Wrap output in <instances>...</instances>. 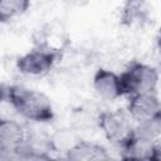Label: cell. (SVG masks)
Here are the masks:
<instances>
[{
    "mask_svg": "<svg viewBox=\"0 0 161 161\" xmlns=\"http://www.w3.org/2000/svg\"><path fill=\"white\" fill-rule=\"evenodd\" d=\"M3 98L28 121L49 122L54 118L52 102L49 97L40 91L14 84L3 89Z\"/></svg>",
    "mask_w": 161,
    "mask_h": 161,
    "instance_id": "6da1fadb",
    "label": "cell"
},
{
    "mask_svg": "<svg viewBox=\"0 0 161 161\" xmlns=\"http://www.w3.org/2000/svg\"><path fill=\"white\" fill-rule=\"evenodd\" d=\"M123 96L156 92L158 84V70L146 63L132 60L119 74Z\"/></svg>",
    "mask_w": 161,
    "mask_h": 161,
    "instance_id": "7a4b0ae2",
    "label": "cell"
},
{
    "mask_svg": "<svg viewBox=\"0 0 161 161\" xmlns=\"http://www.w3.org/2000/svg\"><path fill=\"white\" fill-rule=\"evenodd\" d=\"M98 126L106 138L122 148L135 135V121L127 111H103L98 116Z\"/></svg>",
    "mask_w": 161,
    "mask_h": 161,
    "instance_id": "3957f363",
    "label": "cell"
},
{
    "mask_svg": "<svg viewBox=\"0 0 161 161\" xmlns=\"http://www.w3.org/2000/svg\"><path fill=\"white\" fill-rule=\"evenodd\" d=\"M59 57V53L35 47L18 58L16 68L21 74L28 77H44L53 69Z\"/></svg>",
    "mask_w": 161,
    "mask_h": 161,
    "instance_id": "277c9868",
    "label": "cell"
},
{
    "mask_svg": "<svg viewBox=\"0 0 161 161\" xmlns=\"http://www.w3.org/2000/svg\"><path fill=\"white\" fill-rule=\"evenodd\" d=\"M127 112L136 123L157 119L161 118V101L156 92L133 94L130 96Z\"/></svg>",
    "mask_w": 161,
    "mask_h": 161,
    "instance_id": "5b68a950",
    "label": "cell"
},
{
    "mask_svg": "<svg viewBox=\"0 0 161 161\" xmlns=\"http://www.w3.org/2000/svg\"><path fill=\"white\" fill-rule=\"evenodd\" d=\"M29 132L15 119L3 118L0 121V151L20 155L24 148Z\"/></svg>",
    "mask_w": 161,
    "mask_h": 161,
    "instance_id": "8992f818",
    "label": "cell"
},
{
    "mask_svg": "<svg viewBox=\"0 0 161 161\" xmlns=\"http://www.w3.org/2000/svg\"><path fill=\"white\" fill-rule=\"evenodd\" d=\"M152 8L147 0H126L119 11L121 24L128 28H143L151 23Z\"/></svg>",
    "mask_w": 161,
    "mask_h": 161,
    "instance_id": "52a82bcc",
    "label": "cell"
},
{
    "mask_svg": "<svg viewBox=\"0 0 161 161\" xmlns=\"http://www.w3.org/2000/svg\"><path fill=\"white\" fill-rule=\"evenodd\" d=\"M92 84H93L94 93L101 99L113 101L123 96L119 74L109 69H106V68L97 69L93 75Z\"/></svg>",
    "mask_w": 161,
    "mask_h": 161,
    "instance_id": "ba28073f",
    "label": "cell"
},
{
    "mask_svg": "<svg viewBox=\"0 0 161 161\" xmlns=\"http://www.w3.org/2000/svg\"><path fill=\"white\" fill-rule=\"evenodd\" d=\"M65 158L69 161H106L109 160V155L103 146L80 140L65 152Z\"/></svg>",
    "mask_w": 161,
    "mask_h": 161,
    "instance_id": "9c48e42d",
    "label": "cell"
},
{
    "mask_svg": "<svg viewBox=\"0 0 161 161\" xmlns=\"http://www.w3.org/2000/svg\"><path fill=\"white\" fill-rule=\"evenodd\" d=\"M67 40L68 39L63 33V30L59 29L54 30L52 25H48L40 31V35L35 42V47L44 48L60 54L63 48L67 45Z\"/></svg>",
    "mask_w": 161,
    "mask_h": 161,
    "instance_id": "30bf717a",
    "label": "cell"
},
{
    "mask_svg": "<svg viewBox=\"0 0 161 161\" xmlns=\"http://www.w3.org/2000/svg\"><path fill=\"white\" fill-rule=\"evenodd\" d=\"M153 142L132 137V140L121 148V157L126 160H151Z\"/></svg>",
    "mask_w": 161,
    "mask_h": 161,
    "instance_id": "8fae6325",
    "label": "cell"
},
{
    "mask_svg": "<svg viewBox=\"0 0 161 161\" xmlns=\"http://www.w3.org/2000/svg\"><path fill=\"white\" fill-rule=\"evenodd\" d=\"M30 0H0V20L6 23L26 13Z\"/></svg>",
    "mask_w": 161,
    "mask_h": 161,
    "instance_id": "7c38bea8",
    "label": "cell"
},
{
    "mask_svg": "<svg viewBox=\"0 0 161 161\" xmlns=\"http://www.w3.org/2000/svg\"><path fill=\"white\" fill-rule=\"evenodd\" d=\"M78 141H80L70 130H58L50 136V148L53 151H69Z\"/></svg>",
    "mask_w": 161,
    "mask_h": 161,
    "instance_id": "4fadbf2b",
    "label": "cell"
},
{
    "mask_svg": "<svg viewBox=\"0 0 161 161\" xmlns=\"http://www.w3.org/2000/svg\"><path fill=\"white\" fill-rule=\"evenodd\" d=\"M152 161H161V138H157L152 145Z\"/></svg>",
    "mask_w": 161,
    "mask_h": 161,
    "instance_id": "5bb4252c",
    "label": "cell"
},
{
    "mask_svg": "<svg viewBox=\"0 0 161 161\" xmlns=\"http://www.w3.org/2000/svg\"><path fill=\"white\" fill-rule=\"evenodd\" d=\"M156 43H157V48L161 53V28L158 29V33H157V38H156Z\"/></svg>",
    "mask_w": 161,
    "mask_h": 161,
    "instance_id": "9a60e30c",
    "label": "cell"
}]
</instances>
